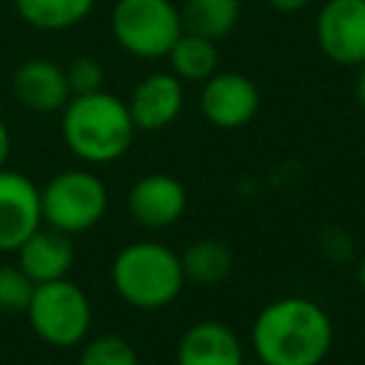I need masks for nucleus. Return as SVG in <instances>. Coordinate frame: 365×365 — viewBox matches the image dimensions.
<instances>
[{"instance_id": "1", "label": "nucleus", "mask_w": 365, "mask_h": 365, "mask_svg": "<svg viewBox=\"0 0 365 365\" xmlns=\"http://www.w3.org/2000/svg\"><path fill=\"white\" fill-rule=\"evenodd\" d=\"M331 345L334 322L308 297H279L251 322V348L262 365H322Z\"/></svg>"}, {"instance_id": "2", "label": "nucleus", "mask_w": 365, "mask_h": 365, "mask_svg": "<svg viewBox=\"0 0 365 365\" xmlns=\"http://www.w3.org/2000/svg\"><path fill=\"white\" fill-rule=\"evenodd\" d=\"M60 131L77 160L88 165H108L131 148L137 125L125 100L100 88L91 94H74L63 106Z\"/></svg>"}, {"instance_id": "3", "label": "nucleus", "mask_w": 365, "mask_h": 365, "mask_svg": "<svg viewBox=\"0 0 365 365\" xmlns=\"http://www.w3.org/2000/svg\"><path fill=\"white\" fill-rule=\"evenodd\" d=\"M182 285L180 254L157 240H134L111 259V288L131 308L160 311L180 297Z\"/></svg>"}, {"instance_id": "4", "label": "nucleus", "mask_w": 365, "mask_h": 365, "mask_svg": "<svg viewBox=\"0 0 365 365\" xmlns=\"http://www.w3.org/2000/svg\"><path fill=\"white\" fill-rule=\"evenodd\" d=\"M23 314L31 331L51 348H74L86 342L94 319L88 294L68 277L34 285Z\"/></svg>"}, {"instance_id": "5", "label": "nucleus", "mask_w": 365, "mask_h": 365, "mask_svg": "<svg viewBox=\"0 0 365 365\" xmlns=\"http://www.w3.org/2000/svg\"><path fill=\"white\" fill-rule=\"evenodd\" d=\"M43 225H51L68 237L91 231L108 211V188L88 168L57 171L40 188Z\"/></svg>"}, {"instance_id": "6", "label": "nucleus", "mask_w": 365, "mask_h": 365, "mask_svg": "<svg viewBox=\"0 0 365 365\" xmlns=\"http://www.w3.org/2000/svg\"><path fill=\"white\" fill-rule=\"evenodd\" d=\"M111 34L137 60H160L182 34L180 9L171 0H114Z\"/></svg>"}, {"instance_id": "7", "label": "nucleus", "mask_w": 365, "mask_h": 365, "mask_svg": "<svg viewBox=\"0 0 365 365\" xmlns=\"http://www.w3.org/2000/svg\"><path fill=\"white\" fill-rule=\"evenodd\" d=\"M319 51L336 63L356 68L365 63V0H325L314 23Z\"/></svg>"}, {"instance_id": "8", "label": "nucleus", "mask_w": 365, "mask_h": 365, "mask_svg": "<svg viewBox=\"0 0 365 365\" xmlns=\"http://www.w3.org/2000/svg\"><path fill=\"white\" fill-rule=\"evenodd\" d=\"M200 111L214 128H222V131L242 128L259 111V88L251 77L240 71L217 68L208 80H202Z\"/></svg>"}, {"instance_id": "9", "label": "nucleus", "mask_w": 365, "mask_h": 365, "mask_svg": "<svg viewBox=\"0 0 365 365\" xmlns=\"http://www.w3.org/2000/svg\"><path fill=\"white\" fill-rule=\"evenodd\" d=\"M43 225L40 188L23 171L0 168V254H14Z\"/></svg>"}, {"instance_id": "10", "label": "nucleus", "mask_w": 365, "mask_h": 365, "mask_svg": "<svg viewBox=\"0 0 365 365\" xmlns=\"http://www.w3.org/2000/svg\"><path fill=\"white\" fill-rule=\"evenodd\" d=\"M188 205L185 185L165 171L143 174L128 191V214L140 228L163 231L171 228Z\"/></svg>"}, {"instance_id": "11", "label": "nucleus", "mask_w": 365, "mask_h": 365, "mask_svg": "<svg viewBox=\"0 0 365 365\" xmlns=\"http://www.w3.org/2000/svg\"><path fill=\"white\" fill-rule=\"evenodd\" d=\"M125 106L137 131H160L171 125L185 106L182 80L174 71H151L131 88Z\"/></svg>"}, {"instance_id": "12", "label": "nucleus", "mask_w": 365, "mask_h": 365, "mask_svg": "<svg viewBox=\"0 0 365 365\" xmlns=\"http://www.w3.org/2000/svg\"><path fill=\"white\" fill-rule=\"evenodd\" d=\"M11 91L20 106L37 114L63 111L71 100V88L66 80V68L48 57H29L11 74Z\"/></svg>"}, {"instance_id": "13", "label": "nucleus", "mask_w": 365, "mask_h": 365, "mask_svg": "<svg viewBox=\"0 0 365 365\" xmlns=\"http://www.w3.org/2000/svg\"><path fill=\"white\" fill-rule=\"evenodd\" d=\"M177 365H245L242 342L225 322L200 319L182 331Z\"/></svg>"}, {"instance_id": "14", "label": "nucleus", "mask_w": 365, "mask_h": 365, "mask_svg": "<svg viewBox=\"0 0 365 365\" xmlns=\"http://www.w3.org/2000/svg\"><path fill=\"white\" fill-rule=\"evenodd\" d=\"M14 254H17V265L26 271V277L34 285L63 279V277H68V271L74 265L71 237L51 225H40Z\"/></svg>"}, {"instance_id": "15", "label": "nucleus", "mask_w": 365, "mask_h": 365, "mask_svg": "<svg viewBox=\"0 0 365 365\" xmlns=\"http://www.w3.org/2000/svg\"><path fill=\"white\" fill-rule=\"evenodd\" d=\"M182 274L185 282H197V285H220L231 277L234 271V251L228 242L222 240H197L191 242L182 254Z\"/></svg>"}, {"instance_id": "16", "label": "nucleus", "mask_w": 365, "mask_h": 365, "mask_svg": "<svg viewBox=\"0 0 365 365\" xmlns=\"http://www.w3.org/2000/svg\"><path fill=\"white\" fill-rule=\"evenodd\" d=\"M168 63H171V71L180 77V80H188V83H202L208 80L217 66H220V51H217V40H208L202 34H194V31H182L174 46L168 48Z\"/></svg>"}, {"instance_id": "17", "label": "nucleus", "mask_w": 365, "mask_h": 365, "mask_svg": "<svg viewBox=\"0 0 365 365\" xmlns=\"http://www.w3.org/2000/svg\"><path fill=\"white\" fill-rule=\"evenodd\" d=\"M240 11H242L240 0H185L180 9V20H182V31H194L220 43L234 31Z\"/></svg>"}, {"instance_id": "18", "label": "nucleus", "mask_w": 365, "mask_h": 365, "mask_svg": "<svg viewBox=\"0 0 365 365\" xmlns=\"http://www.w3.org/2000/svg\"><path fill=\"white\" fill-rule=\"evenodd\" d=\"M14 9L31 29L63 31L83 23L91 14L94 0H14Z\"/></svg>"}, {"instance_id": "19", "label": "nucleus", "mask_w": 365, "mask_h": 365, "mask_svg": "<svg viewBox=\"0 0 365 365\" xmlns=\"http://www.w3.org/2000/svg\"><path fill=\"white\" fill-rule=\"evenodd\" d=\"M77 365H140L134 345L120 334H100L80 351Z\"/></svg>"}, {"instance_id": "20", "label": "nucleus", "mask_w": 365, "mask_h": 365, "mask_svg": "<svg viewBox=\"0 0 365 365\" xmlns=\"http://www.w3.org/2000/svg\"><path fill=\"white\" fill-rule=\"evenodd\" d=\"M34 282L17 262H0V311L23 314L31 299Z\"/></svg>"}, {"instance_id": "21", "label": "nucleus", "mask_w": 365, "mask_h": 365, "mask_svg": "<svg viewBox=\"0 0 365 365\" xmlns=\"http://www.w3.org/2000/svg\"><path fill=\"white\" fill-rule=\"evenodd\" d=\"M66 80H68V88H71V97L74 94H91V91H100L103 83H106V68L97 57L91 54H80L74 57L68 66H66Z\"/></svg>"}, {"instance_id": "22", "label": "nucleus", "mask_w": 365, "mask_h": 365, "mask_svg": "<svg viewBox=\"0 0 365 365\" xmlns=\"http://www.w3.org/2000/svg\"><path fill=\"white\" fill-rule=\"evenodd\" d=\"M274 11H279V14H297V11H302L311 0H265Z\"/></svg>"}, {"instance_id": "23", "label": "nucleus", "mask_w": 365, "mask_h": 365, "mask_svg": "<svg viewBox=\"0 0 365 365\" xmlns=\"http://www.w3.org/2000/svg\"><path fill=\"white\" fill-rule=\"evenodd\" d=\"M354 100H356V106H359L362 114H365V63L356 66V77H354Z\"/></svg>"}, {"instance_id": "24", "label": "nucleus", "mask_w": 365, "mask_h": 365, "mask_svg": "<svg viewBox=\"0 0 365 365\" xmlns=\"http://www.w3.org/2000/svg\"><path fill=\"white\" fill-rule=\"evenodd\" d=\"M9 154H11V134H9V125H6V120L0 117V168L6 165Z\"/></svg>"}, {"instance_id": "25", "label": "nucleus", "mask_w": 365, "mask_h": 365, "mask_svg": "<svg viewBox=\"0 0 365 365\" xmlns=\"http://www.w3.org/2000/svg\"><path fill=\"white\" fill-rule=\"evenodd\" d=\"M356 279H359V285L365 288V262H359V268H356Z\"/></svg>"}, {"instance_id": "26", "label": "nucleus", "mask_w": 365, "mask_h": 365, "mask_svg": "<svg viewBox=\"0 0 365 365\" xmlns=\"http://www.w3.org/2000/svg\"><path fill=\"white\" fill-rule=\"evenodd\" d=\"M257 365H262V362H257Z\"/></svg>"}]
</instances>
